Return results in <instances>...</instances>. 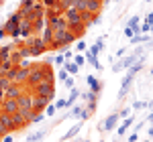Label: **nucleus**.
Returning a JSON list of instances; mask_svg holds the SVG:
<instances>
[{
  "label": "nucleus",
  "mask_w": 153,
  "mask_h": 142,
  "mask_svg": "<svg viewBox=\"0 0 153 142\" xmlns=\"http://www.w3.org/2000/svg\"><path fill=\"white\" fill-rule=\"evenodd\" d=\"M29 91H31L33 95H45V97L51 100V102L55 100V85H53L51 79H41V81L35 83Z\"/></svg>",
  "instance_id": "nucleus-1"
},
{
  "label": "nucleus",
  "mask_w": 153,
  "mask_h": 142,
  "mask_svg": "<svg viewBox=\"0 0 153 142\" xmlns=\"http://www.w3.org/2000/svg\"><path fill=\"white\" fill-rule=\"evenodd\" d=\"M31 69V67H29ZM29 69H23V67H19V65H14L6 75L10 77L12 83H21V85H25L27 83V77H29Z\"/></svg>",
  "instance_id": "nucleus-2"
},
{
  "label": "nucleus",
  "mask_w": 153,
  "mask_h": 142,
  "mask_svg": "<svg viewBox=\"0 0 153 142\" xmlns=\"http://www.w3.org/2000/svg\"><path fill=\"white\" fill-rule=\"evenodd\" d=\"M27 47H29V53H31V57H39V55H43L45 51H47V45L43 43V39H31L29 43H25Z\"/></svg>",
  "instance_id": "nucleus-3"
},
{
  "label": "nucleus",
  "mask_w": 153,
  "mask_h": 142,
  "mask_svg": "<svg viewBox=\"0 0 153 142\" xmlns=\"http://www.w3.org/2000/svg\"><path fill=\"white\" fill-rule=\"evenodd\" d=\"M139 61V55H135V53H131V55H127V57H123L120 61H117V63H112V71L114 73H118V71L123 69H129L133 63H137Z\"/></svg>",
  "instance_id": "nucleus-4"
},
{
  "label": "nucleus",
  "mask_w": 153,
  "mask_h": 142,
  "mask_svg": "<svg viewBox=\"0 0 153 142\" xmlns=\"http://www.w3.org/2000/svg\"><path fill=\"white\" fill-rule=\"evenodd\" d=\"M118 112H112L110 116H106L104 122H100L98 124V132H110V130H114L117 128V124H118Z\"/></svg>",
  "instance_id": "nucleus-5"
},
{
  "label": "nucleus",
  "mask_w": 153,
  "mask_h": 142,
  "mask_svg": "<svg viewBox=\"0 0 153 142\" xmlns=\"http://www.w3.org/2000/svg\"><path fill=\"white\" fill-rule=\"evenodd\" d=\"M0 112H4V114H16L19 112V100H14V97H4L2 102H0Z\"/></svg>",
  "instance_id": "nucleus-6"
},
{
  "label": "nucleus",
  "mask_w": 153,
  "mask_h": 142,
  "mask_svg": "<svg viewBox=\"0 0 153 142\" xmlns=\"http://www.w3.org/2000/svg\"><path fill=\"white\" fill-rule=\"evenodd\" d=\"M25 91H27L25 85H21V83H10V85L4 89V97H14V100H19Z\"/></svg>",
  "instance_id": "nucleus-7"
},
{
  "label": "nucleus",
  "mask_w": 153,
  "mask_h": 142,
  "mask_svg": "<svg viewBox=\"0 0 153 142\" xmlns=\"http://www.w3.org/2000/svg\"><path fill=\"white\" fill-rule=\"evenodd\" d=\"M21 20H23V14H21V12H14V14H10V16H8V20L2 24V31L8 35L12 29H16V26L21 24Z\"/></svg>",
  "instance_id": "nucleus-8"
},
{
  "label": "nucleus",
  "mask_w": 153,
  "mask_h": 142,
  "mask_svg": "<svg viewBox=\"0 0 153 142\" xmlns=\"http://www.w3.org/2000/svg\"><path fill=\"white\" fill-rule=\"evenodd\" d=\"M8 132H12V118H10V114L0 112V138L4 134H8Z\"/></svg>",
  "instance_id": "nucleus-9"
},
{
  "label": "nucleus",
  "mask_w": 153,
  "mask_h": 142,
  "mask_svg": "<svg viewBox=\"0 0 153 142\" xmlns=\"http://www.w3.org/2000/svg\"><path fill=\"white\" fill-rule=\"evenodd\" d=\"M49 102H51V100H49V97H45V95H33V112H35V114H39V112H43V110H45V106H47Z\"/></svg>",
  "instance_id": "nucleus-10"
},
{
  "label": "nucleus",
  "mask_w": 153,
  "mask_h": 142,
  "mask_svg": "<svg viewBox=\"0 0 153 142\" xmlns=\"http://www.w3.org/2000/svg\"><path fill=\"white\" fill-rule=\"evenodd\" d=\"M10 118H12V132H21V130H25V128L29 126V122H27L19 112H16V114H12Z\"/></svg>",
  "instance_id": "nucleus-11"
},
{
  "label": "nucleus",
  "mask_w": 153,
  "mask_h": 142,
  "mask_svg": "<svg viewBox=\"0 0 153 142\" xmlns=\"http://www.w3.org/2000/svg\"><path fill=\"white\" fill-rule=\"evenodd\" d=\"M82 126H84L82 120H80V124H74L70 130H68V134H63V136H61V142H68V140H71V138H76V136L80 134V130H82Z\"/></svg>",
  "instance_id": "nucleus-12"
},
{
  "label": "nucleus",
  "mask_w": 153,
  "mask_h": 142,
  "mask_svg": "<svg viewBox=\"0 0 153 142\" xmlns=\"http://www.w3.org/2000/svg\"><path fill=\"white\" fill-rule=\"evenodd\" d=\"M84 59L88 61V63H90V65H92V67H94L96 71H100V73H102V65H100V61H98V57H96V55H92V53H90L88 49L84 51Z\"/></svg>",
  "instance_id": "nucleus-13"
},
{
  "label": "nucleus",
  "mask_w": 153,
  "mask_h": 142,
  "mask_svg": "<svg viewBox=\"0 0 153 142\" xmlns=\"http://www.w3.org/2000/svg\"><path fill=\"white\" fill-rule=\"evenodd\" d=\"M82 110H84V104H74V106H71V110H68V112L63 114V120H68V118H78V120H80Z\"/></svg>",
  "instance_id": "nucleus-14"
},
{
  "label": "nucleus",
  "mask_w": 153,
  "mask_h": 142,
  "mask_svg": "<svg viewBox=\"0 0 153 142\" xmlns=\"http://www.w3.org/2000/svg\"><path fill=\"white\" fill-rule=\"evenodd\" d=\"M33 106V94L27 89L21 97H19V110H23V108H31Z\"/></svg>",
  "instance_id": "nucleus-15"
},
{
  "label": "nucleus",
  "mask_w": 153,
  "mask_h": 142,
  "mask_svg": "<svg viewBox=\"0 0 153 142\" xmlns=\"http://www.w3.org/2000/svg\"><path fill=\"white\" fill-rule=\"evenodd\" d=\"M133 124H135V118H131V116L123 118V124L117 128V134H118V136H125V134H127V130H129Z\"/></svg>",
  "instance_id": "nucleus-16"
},
{
  "label": "nucleus",
  "mask_w": 153,
  "mask_h": 142,
  "mask_svg": "<svg viewBox=\"0 0 153 142\" xmlns=\"http://www.w3.org/2000/svg\"><path fill=\"white\" fill-rule=\"evenodd\" d=\"M86 83H88L90 91H96V94H100V91H102V81H98L94 75H88V77H86Z\"/></svg>",
  "instance_id": "nucleus-17"
},
{
  "label": "nucleus",
  "mask_w": 153,
  "mask_h": 142,
  "mask_svg": "<svg viewBox=\"0 0 153 142\" xmlns=\"http://www.w3.org/2000/svg\"><path fill=\"white\" fill-rule=\"evenodd\" d=\"M80 94H82V91H80L76 85H74V87L70 89V95H68V100H65V108H71V106H74V104H76V100L80 97Z\"/></svg>",
  "instance_id": "nucleus-18"
},
{
  "label": "nucleus",
  "mask_w": 153,
  "mask_h": 142,
  "mask_svg": "<svg viewBox=\"0 0 153 142\" xmlns=\"http://www.w3.org/2000/svg\"><path fill=\"white\" fill-rule=\"evenodd\" d=\"M88 51H90L92 55H96V57H98V55H100V53L104 51V37H100V39H96V43H94V45H92L90 49H88Z\"/></svg>",
  "instance_id": "nucleus-19"
},
{
  "label": "nucleus",
  "mask_w": 153,
  "mask_h": 142,
  "mask_svg": "<svg viewBox=\"0 0 153 142\" xmlns=\"http://www.w3.org/2000/svg\"><path fill=\"white\" fill-rule=\"evenodd\" d=\"M100 8H102V0H88L86 2V10L92 12V14H98Z\"/></svg>",
  "instance_id": "nucleus-20"
},
{
  "label": "nucleus",
  "mask_w": 153,
  "mask_h": 142,
  "mask_svg": "<svg viewBox=\"0 0 153 142\" xmlns=\"http://www.w3.org/2000/svg\"><path fill=\"white\" fill-rule=\"evenodd\" d=\"M45 136H47V130L43 128V130H37L35 134H29V136L25 138V142H41Z\"/></svg>",
  "instance_id": "nucleus-21"
},
{
  "label": "nucleus",
  "mask_w": 153,
  "mask_h": 142,
  "mask_svg": "<svg viewBox=\"0 0 153 142\" xmlns=\"http://www.w3.org/2000/svg\"><path fill=\"white\" fill-rule=\"evenodd\" d=\"M151 37H149V33H143V35H133L131 37V45H141V43H147Z\"/></svg>",
  "instance_id": "nucleus-22"
},
{
  "label": "nucleus",
  "mask_w": 153,
  "mask_h": 142,
  "mask_svg": "<svg viewBox=\"0 0 153 142\" xmlns=\"http://www.w3.org/2000/svg\"><path fill=\"white\" fill-rule=\"evenodd\" d=\"M63 69L68 71V75H78L80 67H78V65H76V63L70 59V61H65V63H63Z\"/></svg>",
  "instance_id": "nucleus-23"
},
{
  "label": "nucleus",
  "mask_w": 153,
  "mask_h": 142,
  "mask_svg": "<svg viewBox=\"0 0 153 142\" xmlns=\"http://www.w3.org/2000/svg\"><path fill=\"white\" fill-rule=\"evenodd\" d=\"M98 95L100 94H96V91H84V94H80V97H82V102H96L98 100Z\"/></svg>",
  "instance_id": "nucleus-24"
},
{
  "label": "nucleus",
  "mask_w": 153,
  "mask_h": 142,
  "mask_svg": "<svg viewBox=\"0 0 153 142\" xmlns=\"http://www.w3.org/2000/svg\"><path fill=\"white\" fill-rule=\"evenodd\" d=\"M43 114H45V116H47V118H53V116H55V114H57V110H55V106H53V104H51V102H49L47 106H45V110H43Z\"/></svg>",
  "instance_id": "nucleus-25"
},
{
  "label": "nucleus",
  "mask_w": 153,
  "mask_h": 142,
  "mask_svg": "<svg viewBox=\"0 0 153 142\" xmlns=\"http://www.w3.org/2000/svg\"><path fill=\"white\" fill-rule=\"evenodd\" d=\"M10 77L6 75V73H0V89H6L8 85H10Z\"/></svg>",
  "instance_id": "nucleus-26"
},
{
  "label": "nucleus",
  "mask_w": 153,
  "mask_h": 142,
  "mask_svg": "<svg viewBox=\"0 0 153 142\" xmlns=\"http://www.w3.org/2000/svg\"><path fill=\"white\" fill-rule=\"evenodd\" d=\"M139 23H141V16H137V14H135V16H131V18H129L127 26H131V29H137V26H139Z\"/></svg>",
  "instance_id": "nucleus-27"
},
{
  "label": "nucleus",
  "mask_w": 153,
  "mask_h": 142,
  "mask_svg": "<svg viewBox=\"0 0 153 142\" xmlns=\"http://www.w3.org/2000/svg\"><path fill=\"white\" fill-rule=\"evenodd\" d=\"M147 108V102H133L131 104V110H145Z\"/></svg>",
  "instance_id": "nucleus-28"
},
{
  "label": "nucleus",
  "mask_w": 153,
  "mask_h": 142,
  "mask_svg": "<svg viewBox=\"0 0 153 142\" xmlns=\"http://www.w3.org/2000/svg\"><path fill=\"white\" fill-rule=\"evenodd\" d=\"M71 59H74V63H76L78 67H82L84 63H86V59H84V55H76V57H71Z\"/></svg>",
  "instance_id": "nucleus-29"
},
{
  "label": "nucleus",
  "mask_w": 153,
  "mask_h": 142,
  "mask_svg": "<svg viewBox=\"0 0 153 142\" xmlns=\"http://www.w3.org/2000/svg\"><path fill=\"white\" fill-rule=\"evenodd\" d=\"M16 65H19V67H23V69H29V67H31L33 63H31V61H29V59H21V61H19V63H16Z\"/></svg>",
  "instance_id": "nucleus-30"
},
{
  "label": "nucleus",
  "mask_w": 153,
  "mask_h": 142,
  "mask_svg": "<svg viewBox=\"0 0 153 142\" xmlns=\"http://www.w3.org/2000/svg\"><path fill=\"white\" fill-rule=\"evenodd\" d=\"M0 140H2V142H14V132H8V134H4Z\"/></svg>",
  "instance_id": "nucleus-31"
},
{
  "label": "nucleus",
  "mask_w": 153,
  "mask_h": 142,
  "mask_svg": "<svg viewBox=\"0 0 153 142\" xmlns=\"http://www.w3.org/2000/svg\"><path fill=\"white\" fill-rule=\"evenodd\" d=\"M63 83H65V87H68V89H71V87L76 85V81H74V77H70V75H68V77L63 79Z\"/></svg>",
  "instance_id": "nucleus-32"
},
{
  "label": "nucleus",
  "mask_w": 153,
  "mask_h": 142,
  "mask_svg": "<svg viewBox=\"0 0 153 142\" xmlns=\"http://www.w3.org/2000/svg\"><path fill=\"white\" fill-rule=\"evenodd\" d=\"M127 116H131V106L129 108H123V110L118 112V118H127Z\"/></svg>",
  "instance_id": "nucleus-33"
},
{
  "label": "nucleus",
  "mask_w": 153,
  "mask_h": 142,
  "mask_svg": "<svg viewBox=\"0 0 153 142\" xmlns=\"http://www.w3.org/2000/svg\"><path fill=\"white\" fill-rule=\"evenodd\" d=\"M53 106H55V110H63V108H65V100H63V97H59Z\"/></svg>",
  "instance_id": "nucleus-34"
},
{
  "label": "nucleus",
  "mask_w": 153,
  "mask_h": 142,
  "mask_svg": "<svg viewBox=\"0 0 153 142\" xmlns=\"http://www.w3.org/2000/svg\"><path fill=\"white\" fill-rule=\"evenodd\" d=\"M63 63H65V55H57L53 59V65H63Z\"/></svg>",
  "instance_id": "nucleus-35"
},
{
  "label": "nucleus",
  "mask_w": 153,
  "mask_h": 142,
  "mask_svg": "<svg viewBox=\"0 0 153 142\" xmlns=\"http://www.w3.org/2000/svg\"><path fill=\"white\" fill-rule=\"evenodd\" d=\"M76 49H78V51L82 53V51H86V49H88V45H86L84 41H78V43H76Z\"/></svg>",
  "instance_id": "nucleus-36"
},
{
  "label": "nucleus",
  "mask_w": 153,
  "mask_h": 142,
  "mask_svg": "<svg viewBox=\"0 0 153 142\" xmlns=\"http://www.w3.org/2000/svg\"><path fill=\"white\" fill-rule=\"evenodd\" d=\"M137 138H139V136H137V132H131L127 140H129V142H137Z\"/></svg>",
  "instance_id": "nucleus-37"
},
{
  "label": "nucleus",
  "mask_w": 153,
  "mask_h": 142,
  "mask_svg": "<svg viewBox=\"0 0 153 142\" xmlns=\"http://www.w3.org/2000/svg\"><path fill=\"white\" fill-rule=\"evenodd\" d=\"M145 23H147V24H153V10L149 12L147 16H145Z\"/></svg>",
  "instance_id": "nucleus-38"
},
{
  "label": "nucleus",
  "mask_w": 153,
  "mask_h": 142,
  "mask_svg": "<svg viewBox=\"0 0 153 142\" xmlns=\"http://www.w3.org/2000/svg\"><path fill=\"white\" fill-rule=\"evenodd\" d=\"M57 77H59V79H61V81H63V79L68 77V71H65V69H61V71H59V73H57Z\"/></svg>",
  "instance_id": "nucleus-39"
},
{
  "label": "nucleus",
  "mask_w": 153,
  "mask_h": 142,
  "mask_svg": "<svg viewBox=\"0 0 153 142\" xmlns=\"http://www.w3.org/2000/svg\"><path fill=\"white\" fill-rule=\"evenodd\" d=\"M125 35H127V37L131 39V37L135 35V33H133V29H131V26H125Z\"/></svg>",
  "instance_id": "nucleus-40"
},
{
  "label": "nucleus",
  "mask_w": 153,
  "mask_h": 142,
  "mask_svg": "<svg viewBox=\"0 0 153 142\" xmlns=\"http://www.w3.org/2000/svg\"><path fill=\"white\" fill-rule=\"evenodd\" d=\"M145 122H147V124H149V126H153V110H151V114H149V116H147V118H145Z\"/></svg>",
  "instance_id": "nucleus-41"
},
{
  "label": "nucleus",
  "mask_w": 153,
  "mask_h": 142,
  "mask_svg": "<svg viewBox=\"0 0 153 142\" xmlns=\"http://www.w3.org/2000/svg\"><path fill=\"white\" fill-rule=\"evenodd\" d=\"M125 51H127V47H120L117 51V57H123V55H125Z\"/></svg>",
  "instance_id": "nucleus-42"
},
{
  "label": "nucleus",
  "mask_w": 153,
  "mask_h": 142,
  "mask_svg": "<svg viewBox=\"0 0 153 142\" xmlns=\"http://www.w3.org/2000/svg\"><path fill=\"white\" fill-rule=\"evenodd\" d=\"M55 4V0H45V6H53Z\"/></svg>",
  "instance_id": "nucleus-43"
},
{
  "label": "nucleus",
  "mask_w": 153,
  "mask_h": 142,
  "mask_svg": "<svg viewBox=\"0 0 153 142\" xmlns=\"http://www.w3.org/2000/svg\"><path fill=\"white\" fill-rule=\"evenodd\" d=\"M147 136H149V138H153V126H149V132H147Z\"/></svg>",
  "instance_id": "nucleus-44"
},
{
  "label": "nucleus",
  "mask_w": 153,
  "mask_h": 142,
  "mask_svg": "<svg viewBox=\"0 0 153 142\" xmlns=\"http://www.w3.org/2000/svg\"><path fill=\"white\" fill-rule=\"evenodd\" d=\"M147 49H153V39H149V43H147Z\"/></svg>",
  "instance_id": "nucleus-45"
},
{
  "label": "nucleus",
  "mask_w": 153,
  "mask_h": 142,
  "mask_svg": "<svg viewBox=\"0 0 153 142\" xmlns=\"http://www.w3.org/2000/svg\"><path fill=\"white\" fill-rule=\"evenodd\" d=\"M147 108H149V110H153V100H151V102H147Z\"/></svg>",
  "instance_id": "nucleus-46"
},
{
  "label": "nucleus",
  "mask_w": 153,
  "mask_h": 142,
  "mask_svg": "<svg viewBox=\"0 0 153 142\" xmlns=\"http://www.w3.org/2000/svg\"><path fill=\"white\" fill-rule=\"evenodd\" d=\"M4 100V89H0V102Z\"/></svg>",
  "instance_id": "nucleus-47"
},
{
  "label": "nucleus",
  "mask_w": 153,
  "mask_h": 142,
  "mask_svg": "<svg viewBox=\"0 0 153 142\" xmlns=\"http://www.w3.org/2000/svg\"><path fill=\"white\" fill-rule=\"evenodd\" d=\"M82 142H92V140H90V138H84V140Z\"/></svg>",
  "instance_id": "nucleus-48"
},
{
  "label": "nucleus",
  "mask_w": 153,
  "mask_h": 142,
  "mask_svg": "<svg viewBox=\"0 0 153 142\" xmlns=\"http://www.w3.org/2000/svg\"><path fill=\"white\" fill-rule=\"evenodd\" d=\"M149 75H153V69H151V71H149Z\"/></svg>",
  "instance_id": "nucleus-49"
},
{
  "label": "nucleus",
  "mask_w": 153,
  "mask_h": 142,
  "mask_svg": "<svg viewBox=\"0 0 153 142\" xmlns=\"http://www.w3.org/2000/svg\"><path fill=\"white\" fill-rule=\"evenodd\" d=\"M145 2H153V0H145Z\"/></svg>",
  "instance_id": "nucleus-50"
},
{
  "label": "nucleus",
  "mask_w": 153,
  "mask_h": 142,
  "mask_svg": "<svg viewBox=\"0 0 153 142\" xmlns=\"http://www.w3.org/2000/svg\"><path fill=\"white\" fill-rule=\"evenodd\" d=\"M151 33H153V26H151Z\"/></svg>",
  "instance_id": "nucleus-51"
},
{
  "label": "nucleus",
  "mask_w": 153,
  "mask_h": 142,
  "mask_svg": "<svg viewBox=\"0 0 153 142\" xmlns=\"http://www.w3.org/2000/svg\"><path fill=\"white\" fill-rule=\"evenodd\" d=\"M31 2H35V0H31Z\"/></svg>",
  "instance_id": "nucleus-52"
},
{
  "label": "nucleus",
  "mask_w": 153,
  "mask_h": 142,
  "mask_svg": "<svg viewBox=\"0 0 153 142\" xmlns=\"http://www.w3.org/2000/svg\"><path fill=\"white\" fill-rule=\"evenodd\" d=\"M100 142H104V140H100Z\"/></svg>",
  "instance_id": "nucleus-53"
},
{
  "label": "nucleus",
  "mask_w": 153,
  "mask_h": 142,
  "mask_svg": "<svg viewBox=\"0 0 153 142\" xmlns=\"http://www.w3.org/2000/svg\"><path fill=\"white\" fill-rule=\"evenodd\" d=\"M117 2H118V0H117Z\"/></svg>",
  "instance_id": "nucleus-54"
}]
</instances>
